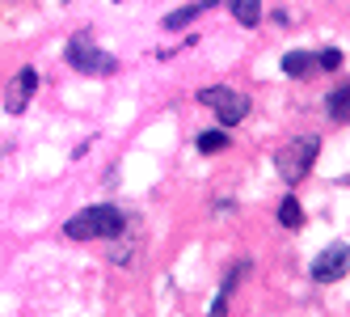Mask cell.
<instances>
[{
	"mask_svg": "<svg viewBox=\"0 0 350 317\" xmlns=\"http://www.w3.org/2000/svg\"><path fill=\"white\" fill-rule=\"evenodd\" d=\"M308 68H312V51H287L283 55V72H287V77H304Z\"/></svg>",
	"mask_w": 350,
	"mask_h": 317,
	"instance_id": "obj_11",
	"label": "cell"
},
{
	"mask_svg": "<svg viewBox=\"0 0 350 317\" xmlns=\"http://www.w3.org/2000/svg\"><path fill=\"white\" fill-rule=\"evenodd\" d=\"M68 64L77 72H89V77H106V72H114V55L102 51L89 34H77L68 42Z\"/></svg>",
	"mask_w": 350,
	"mask_h": 317,
	"instance_id": "obj_4",
	"label": "cell"
},
{
	"mask_svg": "<svg viewBox=\"0 0 350 317\" xmlns=\"http://www.w3.org/2000/svg\"><path fill=\"white\" fill-rule=\"evenodd\" d=\"M317 64H321V68H325V72H334V68H338V64H342V55H338V51H334V47H325V51H321V55H317Z\"/></svg>",
	"mask_w": 350,
	"mask_h": 317,
	"instance_id": "obj_14",
	"label": "cell"
},
{
	"mask_svg": "<svg viewBox=\"0 0 350 317\" xmlns=\"http://www.w3.org/2000/svg\"><path fill=\"white\" fill-rule=\"evenodd\" d=\"M279 225L283 229H299V225H304V207H299V199H295V194H287V199L279 203Z\"/></svg>",
	"mask_w": 350,
	"mask_h": 317,
	"instance_id": "obj_9",
	"label": "cell"
},
{
	"mask_svg": "<svg viewBox=\"0 0 350 317\" xmlns=\"http://www.w3.org/2000/svg\"><path fill=\"white\" fill-rule=\"evenodd\" d=\"M122 229H127V220H122V212L110 207V203H93L64 225V233L72 241H106V237H118Z\"/></svg>",
	"mask_w": 350,
	"mask_h": 317,
	"instance_id": "obj_1",
	"label": "cell"
},
{
	"mask_svg": "<svg viewBox=\"0 0 350 317\" xmlns=\"http://www.w3.org/2000/svg\"><path fill=\"white\" fill-rule=\"evenodd\" d=\"M317 153H321V140L317 136H295V140H287L283 149L274 153V169H279V178L287 186H295V182H304V174L312 169Z\"/></svg>",
	"mask_w": 350,
	"mask_h": 317,
	"instance_id": "obj_2",
	"label": "cell"
},
{
	"mask_svg": "<svg viewBox=\"0 0 350 317\" xmlns=\"http://www.w3.org/2000/svg\"><path fill=\"white\" fill-rule=\"evenodd\" d=\"M207 5H186V9H173L169 17H165V30H178V26H190V21L203 13Z\"/></svg>",
	"mask_w": 350,
	"mask_h": 317,
	"instance_id": "obj_12",
	"label": "cell"
},
{
	"mask_svg": "<svg viewBox=\"0 0 350 317\" xmlns=\"http://www.w3.org/2000/svg\"><path fill=\"white\" fill-rule=\"evenodd\" d=\"M232 17L241 21V26H258V21H262V5H258V0H232Z\"/></svg>",
	"mask_w": 350,
	"mask_h": 317,
	"instance_id": "obj_10",
	"label": "cell"
},
{
	"mask_svg": "<svg viewBox=\"0 0 350 317\" xmlns=\"http://www.w3.org/2000/svg\"><path fill=\"white\" fill-rule=\"evenodd\" d=\"M198 102L211 106L219 114V123L224 127H237L245 123V114H249V97L241 89H228V85H211V89H198Z\"/></svg>",
	"mask_w": 350,
	"mask_h": 317,
	"instance_id": "obj_3",
	"label": "cell"
},
{
	"mask_svg": "<svg viewBox=\"0 0 350 317\" xmlns=\"http://www.w3.org/2000/svg\"><path fill=\"white\" fill-rule=\"evenodd\" d=\"M228 136H224V131H203V136H198V153H219V149H228Z\"/></svg>",
	"mask_w": 350,
	"mask_h": 317,
	"instance_id": "obj_13",
	"label": "cell"
},
{
	"mask_svg": "<svg viewBox=\"0 0 350 317\" xmlns=\"http://www.w3.org/2000/svg\"><path fill=\"white\" fill-rule=\"evenodd\" d=\"M34 89H38V72L34 68H21L17 77H13V85H9V93H5V110L9 114H21V110L30 106Z\"/></svg>",
	"mask_w": 350,
	"mask_h": 317,
	"instance_id": "obj_6",
	"label": "cell"
},
{
	"mask_svg": "<svg viewBox=\"0 0 350 317\" xmlns=\"http://www.w3.org/2000/svg\"><path fill=\"white\" fill-rule=\"evenodd\" d=\"M350 271V246L346 241H334V246H325L317 258H312V279L317 283H334Z\"/></svg>",
	"mask_w": 350,
	"mask_h": 317,
	"instance_id": "obj_5",
	"label": "cell"
},
{
	"mask_svg": "<svg viewBox=\"0 0 350 317\" xmlns=\"http://www.w3.org/2000/svg\"><path fill=\"white\" fill-rule=\"evenodd\" d=\"M325 110H329L334 123H350V81H346V85H338L329 97H325Z\"/></svg>",
	"mask_w": 350,
	"mask_h": 317,
	"instance_id": "obj_7",
	"label": "cell"
},
{
	"mask_svg": "<svg viewBox=\"0 0 350 317\" xmlns=\"http://www.w3.org/2000/svg\"><path fill=\"white\" fill-rule=\"evenodd\" d=\"M249 271V266H232V271H228V279H224L219 283V292H215V305H211V313L207 317H224V313H228V301H232V288H237V279Z\"/></svg>",
	"mask_w": 350,
	"mask_h": 317,
	"instance_id": "obj_8",
	"label": "cell"
}]
</instances>
